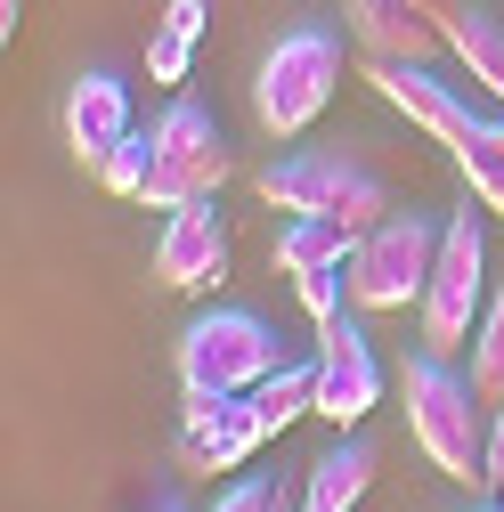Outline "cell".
<instances>
[{
  "instance_id": "6da1fadb",
  "label": "cell",
  "mask_w": 504,
  "mask_h": 512,
  "mask_svg": "<svg viewBox=\"0 0 504 512\" xmlns=\"http://www.w3.org/2000/svg\"><path fill=\"white\" fill-rule=\"evenodd\" d=\"M399 399H407V439L423 447V464L448 472L456 488H488V407L472 374H456L439 350H415L399 374Z\"/></svg>"
},
{
  "instance_id": "7a4b0ae2",
  "label": "cell",
  "mask_w": 504,
  "mask_h": 512,
  "mask_svg": "<svg viewBox=\"0 0 504 512\" xmlns=\"http://www.w3.org/2000/svg\"><path fill=\"white\" fill-rule=\"evenodd\" d=\"M252 196H261L269 212H293V220H342L350 236L383 228L399 212L391 187L374 179L358 155H342V147H293V155L261 163L252 171Z\"/></svg>"
},
{
  "instance_id": "3957f363",
  "label": "cell",
  "mask_w": 504,
  "mask_h": 512,
  "mask_svg": "<svg viewBox=\"0 0 504 512\" xmlns=\"http://www.w3.org/2000/svg\"><path fill=\"white\" fill-rule=\"evenodd\" d=\"M342 41L350 33H326V25L277 33V49L261 57V74H252V122H261L269 139H301L309 122L334 106V90H342Z\"/></svg>"
},
{
  "instance_id": "277c9868",
  "label": "cell",
  "mask_w": 504,
  "mask_h": 512,
  "mask_svg": "<svg viewBox=\"0 0 504 512\" xmlns=\"http://www.w3.org/2000/svg\"><path fill=\"white\" fill-rule=\"evenodd\" d=\"M488 228H480V212L464 204V212H448V236H439V261H431V285H423V301H415V317H423V350H472V334H480V317H488Z\"/></svg>"
},
{
  "instance_id": "5b68a950",
  "label": "cell",
  "mask_w": 504,
  "mask_h": 512,
  "mask_svg": "<svg viewBox=\"0 0 504 512\" xmlns=\"http://www.w3.org/2000/svg\"><path fill=\"white\" fill-rule=\"evenodd\" d=\"M439 236H448L439 212H391L383 228H366L358 252H350V309L358 317L415 309L423 285H431V261H439Z\"/></svg>"
},
{
  "instance_id": "8992f818",
  "label": "cell",
  "mask_w": 504,
  "mask_h": 512,
  "mask_svg": "<svg viewBox=\"0 0 504 512\" xmlns=\"http://www.w3.org/2000/svg\"><path fill=\"white\" fill-rule=\"evenodd\" d=\"M277 366H285L277 334H269V317H252V309H204V317H187V334H179V391L252 399Z\"/></svg>"
},
{
  "instance_id": "52a82bcc",
  "label": "cell",
  "mask_w": 504,
  "mask_h": 512,
  "mask_svg": "<svg viewBox=\"0 0 504 512\" xmlns=\"http://www.w3.org/2000/svg\"><path fill=\"white\" fill-rule=\"evenodd\" d=\"M155 179H147V212H179V204H204V196H220L228 187V171H236V155H228V139H220V122L196 106V98H171L163 114H155Z\"/></svg>"
},
{
  "instance_id": "ba28073f",
  "label": "cell",
  "mask_w": 504,
  "mask_h": 512,
  "mask_svg": "<svg viewBox=\"0 0 504 512\" xmlns=\"http://www.w3.org/2000/svg\"><path fill=\"white\" fill-rule=\"evenodd\" d=\"M374 399H383V358H374L358 309H342V317L318 326V415H326L334 431H350Z\"/></svg>"
},
{
  "instance_id": "9c48e42d",
  "label": "cell",
  "mask_w": 504,
  "mask_h": 512,
  "mask_svg": "<svg viewBox=\"0 0 504 512\" xmlns=\"http://www.w3.org/2000/svg\"><path fill=\"white\" fill-rule=\"evenodd\" d=\"M342 33L358 57H383V66H431L448 49V17L431 0H342Z\"/></svg>"
},
{
  "instance_id": "30bf717a",
  "label": "cell",
  "mask_w": 504,
  "mask_h": 512,
  "mask_svg": "<svg viewBox=\"0 0 504 512\" xmlns=\"http://www.w3.org/2000/svg\"><path fill=\"white\" fill-rule=\"evenodd\" d=\"M261 407L220 399V391H187L179 399V464L187 472H244V456L261 447Z\"/></svg>"
},
{
  "instance_id": "8fae6325",
  "label": "cell",
  "mask_w": 504,
  "mask_h": 512,
  "mask_svg": "<svg viewBox=\"0 0 504 512\" xmlns=\"http://www.w3.org/2000/svg\"><path fill=\"white\" fill-rule=\"evenodd\" d=\"M366 82L383 90V98L415 122L423 139H439V147H448V155H456V147L480 131V122H488V114H472V98H464L456 82H439L431 66H383V57H366Z\"/></svg>"
},
{
  "instance_id": "7c38bea8",
  "label": "cell",
  "mask_w": 504,
  "mask_h": 512,
  "mask_svg": "<svg viewBox=\"0 0 504 512\" xmlns=\"http://www.w3.org/2000/svg\"><path fill=\"white\" fill-rule=\"evenodd\" d=\"M155 277H163L171 293H204V285L228 277V212H220V196L179 204V212L163 220V236H155Z\"/></svg>"
},
{
  "instance_id": "4fadbf2b",
  "label": "cell",
  "mask_w": 504,
  "mask_h": 512,
  "mask_svg": "<svg viewBox=\"0 0 504 512\" xmlns=\"http://www.w3.org/2000/svg\"><path fill=\"white\" fill-rule=\"evenodd\" d=\"M122 139H131V90L114 74H82L66 90V147L82 155V171H98Z\"/></svg>"
},
{
  "instance_id": "5bb4252c",
  "label": "cell",
  "mask_w": 504,
  "mask_h": 512,
  "mask_svg": "<svg viewBox=\"0 0 504 512\" xmlns=\"http://www.w3.org/2000/svg\"><path fill=\"white\" fill-rule=\"evenodd\" d=\"M448 57L464 66V82L480 98L504 106V17H488L480 0H464V9H448Z\"/></svg>"
},
{
  "instance_id": "9a60e30c",
  "label": "cell",
  "mask_w": 504,
  "mask_h": 512,
  "mask_svg": "<svg viewBox=\"0 0 504 512\" xmlns=\"http://www.w3.org/2000/svg\"><path fill=\"white\" fill-rule=\"evenodd\" d=\"M366 488H374V447H366V439H334L326 456L309 464L301 504H309V512H350Z\"/></svg>"
},
{
  "instance_id": "2e32d148",
  "label": "cell",
  "mask_w": 504,
  "mask_h": 512,
  "mask_svg": "<svg viewBox=\"0 0 504 512\" xmlns=\"http://www.w3.org/2000/svg\"><path fill=\"white\" fill-rule=\"evenodd\" d=\"M350 252H358V236L342 220H285L269 261H277V277H318V269H350Z\"/></svg>"
},
{
  "instance_id": "e0dca14e",
  "label": "cell",
  "mask_w": 504,
  "mask_h": 512,
  "mask_svg": "<svg viewBox=\"0 0 504 512\" xmlns=\"http://www.w3.org/2000/svg\"><path fill=\"white\" fill-rule=\"evenodd\" d=\"M252 407H261V431L269 439L293 431L301 415H318V358H309V366H277L261 391H252Z\"/></svg>"
},
{
  "instance_id": "ac0fdd59",
  "label": "cell",
  "mask_w": 504,
  "mask_h": 512,
  "mask_svg": "<svg viewBox=\"0 0 504 512\" xmlns=\"http://www.w3.org/2000/svg\"><path fill=\"white\" fill-rule=\"evenodd\" d=\"M456 171H464V187H472V204H480L488 220H504V122H480V131L456 147Z\"/></svg>"
},
{
  "instance_id": "d6986e66",
  "label": "cell",
  "mask_w": 504,
  "mask_h": 512,
  "mask_svg": "<svg viewBox=\"0 0 504 512\" xmlns=\"http://www.w3.org/2000/svg\"><path fill=\"white\" fill-rule=\"evenodd\" d=\"M472 391H480V407H504V277H496V293H488V317H480V334H472Z\"/></svg>"
},
{
  "instance_id": "ffe728a7",
  "label": "cell",
  "mask_w": 504,
  "mask_h": 512,
  "mask_svg": "<svg viewBox=\"0 0 504 512\" xmlns=\"http://www.w3.org/2000/svg\"><path fill=\"white\" fill-rule=\"evenodd\" d=\"M90 179L106 187V196H131V204H139V196H147V179H155V139H147V131H131V139H122Z\"/></svg>"
},
{
  "instance_id": "44dd1931",
  "label": "cell",
  "mask_w": 504,
  "mask_h": 512,
  "mask_svg": "<svg viewBox=\"0 0 504 512\" xmlns=\"http://www.w3.org/2000/svg\"><path fill=\"white\" fill-rule=\"evenodd\" d=\"M212 512H293V488L269 480V472H244V480H228L212 496Z\"/></svg>"
},
{
  "instance_id": "7402d4cb",
  "label": "cell",
  "mask_w": 504,
  "mask_h": 512,
  "mask_svg": "<svg viewBox=\"0 0 504 512\" xmlns=\"http://www.w3.org/2000/svg\"><path fill=\"white\" fill-rule=\"evenodd\" d=\"M301 309H309V326H326V317L350 309V269H318V277H293Z\"/></svg>"
},
{
  "instance_id": "603a6c76",
  "label": "cell",
  "mask_w": 504,
  "mask_h": 512,
  "mask_svg": "<svg viewBox=\"0 0 504 512\" xmlns=\"http://www.w3.org/2000/svg\"><path fill=\"white\" fill-rule=\"evenodd\" d=\"M187 66H196V41L171 33V25H155L147 33V82H187Z\"/></svg>"
},
{
  "instance_id": "cb8c5ba5",
  "label": "cell",
  "mask_w": 504,
  "mask_h": 512,
  "mask_svg": "<svg viewBox=\"0 0 504 512\" xmlns=\"http://www.w3.org/2000/svg\"><path fill=\"white\" fill-rule=\"evenodd\" d=\"M163 25H171V33H187V41H204V25H212V0H171V9H163Z\"/></svg>"
},
{
  "instance_id": "d4e9b609",
  "label": "cell",
  "mask_w": 504,
  "mask_h": 512,
  "mask_svg": "<svg viewBox=\"0 0 504 512\" xmlns=\"http://www.w3.org/2000/svg\"><path fill=\"white\" fill-rule=\"evenodd\" d=\"M480 496H504V415H488V488Z\"/></svg>"
},
{
  "instance_id": "484cf974",
  "label": "cell",
  "mask_w": 504,
  "mask_h": 512,
  "mask_svg": "<svg viewBox=\"0 0 504 512\" xmlns=\"http://www.w3.org/2000/svg\"><path fill=\"white\" fill-rule=\"evenodd\" d=\"M17 25H25V0H0V41H17Z\"/></svg>"
},
{
  "instance_id": "4316f807",
  "label": "cell",
  "mask_w": 504,
  "mask_h": 512,
  "mask_svg": "<svg viewBox=\"0 0 504 512\" xmlns=\"http://www.w3.org/2000/svg\"><path fill=\"white\" fill-rule=\"evenodd\" d=\"M431 9H439V17H448V9H464V0H431Z\"/></svg>"
},
{
  "instance_id": "83f0119b",
  "label": "cell",
  "mask_w": 504,
  "mask_h": 512,
  "mask_svg": "<svg viewBox=\"0 0 504 512\" xmlns=\"http://www.w3.org/2000/svg\"><path fill=\"white\" fill-rule=\"evenodd\" d=\"M155 512H187V504H155Z\"/></svg>"
}]
</instances>
